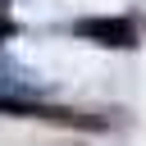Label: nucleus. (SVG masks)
I'll use <instances>...</instances> for the list:
<instances>
[{
	"label": "nucleus",
	"mask_w": 146,
	"mask_h": 146,
	"mask_svg": "<svg viewBox=\"0 0 146 146\" xmlns=\"http://www.w3.org/2000/svg\"><path fill=\"white\" fill-rule=\"evenodd\" d=\"M68 32L91 41V46H105V50H137L141 46V27L132 18H110V14L78 18V23H68Z\"/></svg>",
	"instance_id": "obj_1"
},
{
	"label": "nucleus",
	"mask_w": 146,
	"mask_h": 146,
	"mask_svg": "<svg viewBox=\"0 0 146 146\" xmlns=\"http://www.w3.org/2000/svg\"><path fill=\"white\" fill-rule=\"evenodd\" d=\"M0 96H14V100H41V96H46V82H41L32 68H23V64H14V59L0 55Z\"/></svg>",
	"instance_id": "obj_2"
},
{
	"label": "nucleus",
	"mask_w": 146,
	"mask_h": 146,
	"mask_svg": "<svg viewBox=\"0 0 146 146\" xmlns=\"http://www.w3.org/2000/svg\"><path fill=\"white\" fill-rule=\"evenodd\" d=\"M9 36H18V23H14V18L0 9V41H9Z\"/></svg>",
	"instance_id": "obj_3"
}]
</instances>
